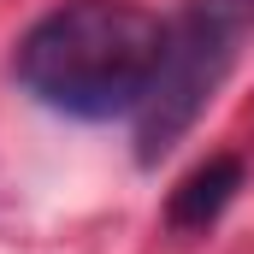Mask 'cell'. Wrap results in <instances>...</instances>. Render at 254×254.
<instances>
[{"instance_id":"1","label":"cell","mask_w":254,"mask_h":254,"mask_svg":"<svg viewBox=\"0 0 254 254\" xmlns=\"http://www.w3.org/2000/svg\"><path fill=\"white\" fill-rule=\"evenodd\" d=\"M160 42L166 24L136 0H65L24 30L12 71L42 107L95 125L142 107Z\"/></svg>"},{"instance_id":"2","label":"cell","mask_w":254,"mask_h":254,"mask_svg":"<svg viewBox=\"0 0 254 254\" xmlns=\"http://www.w3.org/2000/svg\"><path fill=\"white\" fill-rule=\"evenodd\" d=\"M254 36V0H190L160 42L154 83L136 107V160L154 166L184 142V130L201 119V107L219 95L231 65Z\"/></svg>"},{"instance_id":"3","label":"cell","mask_w":254,"mask_h":254,"mask_svg":"<svg viewBox=\"0 0 254 254\" xmlns=\"http://www.w3.org/2000/svg\"><path fill=\"white\" fill-rule=\"evenodd\" d=\"M237 190H243V160H237V154H213L207 166H195L190 178L172 190L166 225H172V231H207V225L237 201Z\"/></svg>"}]
</instances>
